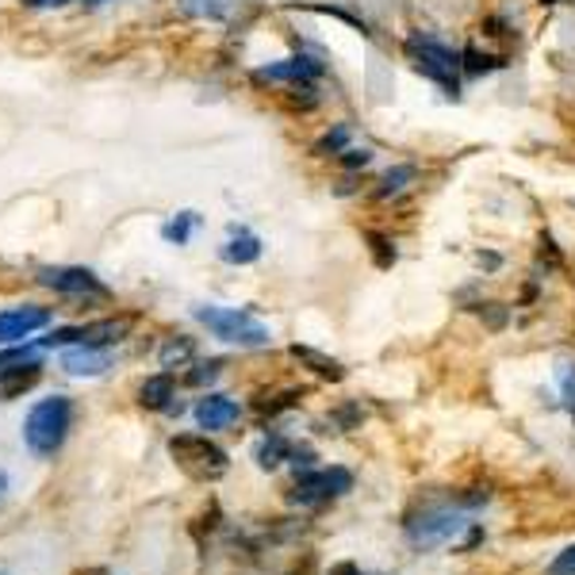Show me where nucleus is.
<instances>
[{"mask_svg":"<svg viewBox=\"0 0 575 575\" xmlns=\"http://www.w3.org/2000/svg\"><path fill=\"white\" fill-rule=\"evenodd\" d=\"M411 181H414V165H399V170H391L388 177H383V185H380L377 196H380V199L399 196V192H403L407 185H411Z\"/></svg>","mask_w":575,"mask_h":575,"instance_id":"17","label":"nucleus"},{"mask_svg":"<svg viewBox=\"0 0 575 575\" xmlns=\"http://www.w3.org/2000/svg\"><path fill=\"white\" fill-rule=\"evenodd\" d=\"M196 422L204 430H227L230 422H238V403L227 396H207L196 407Z\"/></svg>","mask_w":575,"mask_h":575,"instance_id":"13","label":"nucleus"},{"mask_svg":"<svg viewBox=\"0 0 575 575\" xmlns=\"http://www.w3.org/2000/svg\"><path fill=\"white\" fill-rule=\"evenodd\" d=\"M261 257V238L249 235V230H230V242L223 246V261L230 265H249Z\"/></svg>","mask_w":575,"mask_h":575,"instance_id":"15","label":"nucleus"},{"mask_svg":"<svg viewBox=\"0 0 575 575\" xmlns=\"http://www.w3.org/2000/svg\"><path fill=\"white\" fill-rule=\"evenodd\" d=\"M407 58H411V65L422 73V78H430V81H438L441 89H449V96L456 93L461 58H456L449 47H441L438 39H430V35H411L407 39Z\"/></svg>","mask_w":575,"mask_h":575,"instance_id":"4","label":"nucleus"},{"mask_svg":"<svg viewBox=\"0 0 575 575\" xmlns=\"http://www.w3.org/2000/svg\"><path fill=\"white\" fill-rule=\"evenodd\" d=\"M73 403L65 396H50L43 403L31 407L28 422H23V441L35 456H54L62 449L65 433H70Z\"/></svg>","mask_w":575,"mask_h":575,"instance_id":"1","label":"nucleus"},{"mask_svg":"<svg viewBox=\"0 0 575 575\" xmlns=\"http://www.w3.org/2000/svg\"><path fill=\"white\" fill-rule=\"evenodd\" d=\"M138 403L150 407V411H181V403H173V377L162 372V377H150L138 391Z\"/></svg>","mask_w":575,"mask_h":575,"instance_id":"14","label":"nucleus"},{"mask_svg":"<svg viewBox=\"0 0 575 575\" xmlns=\"http://www.w3.org/2000/svg\"><path fill=\"white\" fill-rule=\"evenodd\" d=\"M131 330V319H104V322H89V327H70L58 330V335L43 338V346H65V341H81V346H112Z\"/></svg>","mask_w":575,"mask_h":575,"instance_id":"9","label":"nucleus"},{"mask_svg":"<svg viewBox=\"0 0 575 575\" xmlns=\"http://www.w3.org/2000/svg\"><path fill=\"white\" fill-rule=\"evenodd\" d=\"M296 357H299V361H307V364H311V369L319 372V377L341 380V364H338V361H330V357L315 353V349H299V346H296Z\"/></svg>","mask_w":575,"mask_h":575,"instance_id":"18","label":"nucleus"},{"mask_svg":"<svg viewBox=\"0 0 575 575\" xmlns=\"http://www.w3.org/2000/svg\"><path fill=\"white\" fill-rule=\"evenodd\" d=\"M464 65H469L472 73H483V70H495V65H503V58L480 54L476 47H469V50H464Z\"/></svg>","mask_w":575,"mask_h":575,"instance_id":"22","label":"nucleus"},{"mask_svg":"<svg viewBox=\"0 0 575 575\" xmlns=\"http://www.w3.org/2000/svg\"><path fill=\"white\" fill-rule=\"evenodd\" d=\"M192 227H196V215L185 212V215H177V219H173V223H165L162 235L170 238V242H177V246H185L188 235H192Z\"/></svg>","mask_w":575,"mask_h":575,"instance_id":"20","label":"nucleus"},{"mask_svg":"<svg viewBox=\"0 0 575 575\" xmlns=\"http://www.w3.org/2000/svg\"><path fill=\"white\" fill-rule=\"evenodd\" d=\"M369 242H372V254H377V261L383 265V269H388V265L396 261V249H388V238H380V235H369Z\"/></svg>","mask_w":575,"mask_h":575,"instance_id":"25","label":"nucleus"},{"mask_svg":"<svg viewBox=\"0 0 575 575\" xmlns=\"http://www.w3.org/2000/svg\"><path fill=\"white\" fill-rule=\"evenodd\" d=\"M192 357V338H173L162 346V364L165 369H173V364H185Z\"/></svg>","mask_w":575,"mask_h":575,"instance_id":"19","label":"nucleus"},{"mask_svg":"<svg viewBox=\"0 0 575 575\" xmlns=\"http://www.w3.org/2000/svg\"><path fill=\"white\" fill-rule=\"evenodd\" d=\"M556 380H561V396H564V407L575 414V364L564 361L561 369H556Z\"/></svg>","mask_w":575,"mask_h":575,"instance_id":"21","label":"nucleus"},{"mask_svg":"<svg viewBox=\"0 0 575 575\" xmlns=\"http://www.w3.org/2000/svg\"><path fill=\"white\" fill-rule=\"evenodd\" d=\"M112 364L107 349L100 346H81V349H65L62 353V369L73 372V377H100V372Z\"/></svg>","mask_w":575,"mask_h":575,"instance_id":"12","label":"nucleus"},{"mask_svg":"<svg viewBox=\"0 0 575 575\" xmlns=\"http://www.w3.org/2000/svg\"><path fill=\"white\" fill-rule=\"evenodd\" d=\"M39 377H43V364L28 357V349H12V353L0 357V396L4 399H16L28 388H35Z\"/></svg>","mask_w":575,"mask_h":575,"instance_id":"6","label":"nucleus"},{"mask_svg":"<svg viewBox=\"0 0 575 575\" xmlns=\"http://www.w3.org/2000/svg\"><path fill=\"white\" fill-rule=\"evenodd\" d=\"M4 491H8V476L0 472V499H4Z\"/></svg>","mask_w":575,"mask_h":575,"instance_id":"30","label":"nucleus"},{"mask_svg":"<svg viewBox=\"0 0 575 575\" xmlns=\"http://www.w3.org/2000/svg\"><path fill=\"white\" fill-rule=\"evenodd\" d=\"M81 4H104V0H81Z\"/></svg>","mask_w":575,"mask_h":575,"instance_id":"31","label":"nucleus"},{"mask_svg":"<svg viewBox=\"0 0 575 575\" xmlns=\"http://www.w3.org/2000/svg\"><path fill=\"white\" fill-rule=\"evenodd\" d=\"M346 135H349V131H346V127H338L335 135H327V138H322V146H319V150H338L341 143H346Z\"/></svg>","mask_w":575,"mask_h":575,"instance_id":"27","label":"nucleus"},{"mask_svg":"<svg viewBox=\"0 0 575 575\" xmlns=\"http://www.w3.org/2000/svg\"><path fill=\"white\" fill-rule=\"evenodd\" d=\"M548 575H575V545H568L553 564H548Z\"/></svg>","mask_w":575,"mask_h":575,"instance_id":"23","label":"nucleus"},{"mask_svg":"<svg viewBox=\"0 0 575 575\" xmlns=\"http://www.w3.org/2000/svg\"><path fill=\"white\" fill-rule=\"evenodd\" d=\"M353 487V476L346 469H319V472H304L296 480V503H322V499L346 495Z\"/></svg>","mask_w":575,"mask_h":575,"instance_id":"8","label":"nucleus"},{"mask_svg":"<svg viewBox=\"0 0 575 575\" xmlns=\"http://www.w3.org/2000/svg\"><path fill=\"white\" fill-rule=\"evenodd\" d=\"M39 285L62 291V296H96V299H107V288L96 280V273L78 269V265H54V269H39Z\"/></svg>","mask_w":575,"mask_h":575,"instance_id":"7","label":"nucleus"},{"mask_svg":"<svg viewBox=\"0 0 575 575\" xmlns=\"http://www.w3.org/2000/svg\"><path fill=\"white\" fill-rule=\"evenodd\" d=\"M280 461H296V449H291L280 433H273V438L257 449V464H261V469H277Z\"/></svg>","mask_w":575,"mask_h":575,"instance_id":"16","label":"nucleus"},{"mask_svg":"<svg viewBox=\"0 0 575 575\" xmlns=\"http://www.w3.org/2000/svg\"><path fill=\"white\" fill-rule=\"evenodd\" d=\"M319 73H322V65L315 62V58L296 54V58H285V62L261 65V70H257V81H291V85H299V81H311V78H319Z\"/></svg>","mask_w":575,"mask_h":575,"instance_id":"11","label":"nucleus"},{"mask_svg":"<svg viewBox=\"0 0 575 575\" xmlns=\"http://www.w3.org/2000/svg\"><path fill=\"white\" fill-rule=\"evenodd\" d=\"M23 4H31V8H58V4H65V0H23Z\"/></svg>","mask_w":575,"mask_h":575,"instance_id":"29","label":"nucleus"},{"mask_svg":"<svg viewBox=\"0 0 575 575\" xmlns=\"http://www.w3.org/2000/svg\"><path fill=\"white\" fill-rule=\"evenodd\" d=\"M219 369H223V361H207V364H196V369L188 372V383H207V380H215V377H219Z\"/></svg>","mask_w":575,"mask_h":575,"instance_id":"24","label":"nucleus"},{"mask_svg":"<svg viewBox=\"0 0 575 575\" xmlns=\"http://www.w3.org/2000/svg\"><path fill=\"white\" fill-rule=\"evenodd\" d=\"M372 154L369 150H346V165H369Z\"/></svg>","mask_w":575,"mask_h":575,"instance_id":"26","label":"nucleus"},{"mask_svg":"<svg viewBox=\"0 0 575 575\" xmlns=\"http://www.w3.org/2000/svg\"><path fill=\"white\" fill-rule=\"evenodd\" d=\"M47 322H50V311L39 304L0 311V346H16V341H23V338L35 335V330H43Z\"/></svg>","mask_w":575,"mask_h":575,"instance_id":"10","label":"nucleus"},{"mask_svg":"<svg viewBox=\"0 0 575 575\" xmlns=\"http://www.w3.org/2000/svg\"><path fill=\"white\" fill-rule=\"evenodd\" d=\"M464 530V514L453 511V506H433V511H422V518L411 522V541L422 548L441 545V541L456 537Z\"/></svg>","mask_w":575,"mask_h":575,"instance_id":"5","label":"nucleus"},{"mask_svg":"<svg viewBox=\"0 0 575 575\" xmlns=\"http://www.w3.org/2000/svg\"><path fill=\"white\" fill-rule=\"evenodd\" d=\"M330 575H361V568H357V564H335Z\"/></svg>","mask_w":575,"mask_h":575,"instance_id":"28","label":"nucleus"},{"mask_svg":"<svg viewBox=\"0 0 575 575\" xmlns=\"http://www.w3.org/2000/svg\"><path fill=\"white\" fill-rule=\"evenodd\" d=\"M170 453L192 480H219L227 472V453L215 441H207L204 433H181L170 441Z\"/></svg>","mask_w":575,"mask_h":575,"instance_id":"3","label":"nucleus"},{"mask_svg":"<svg viewBox=\"0 0 575 575\" xmlns=\"http://www.w3.org/2000/svg\"><path fill=\"white\" fill-rule=\"evenodd\" d=\"M196 319L204 322L219 341H230V346H265L273 335L265 322H257L249 311H238V307H196Z\"/></svg>","mask_w":575,"mask_h":575,"instance_id":"2","label":"nucleus"}]
</instances>
